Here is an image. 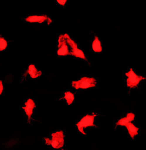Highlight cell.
Returning a JSON list of instances; mask_svg holds the SVG:
<instances>
[{
  "label": "cell",
  "mask_w": 146,
  "mask_h": 150,
  "mask_svg": "<svg viewBox=\"0 0 146 150\" xmlns=\"http://www.w3.org/2000/svg\"><path fill=\"white\" fill-rule=\"evenodd\" d=\"M52 139L45 138V144L47 146H51L54 149H62L64 144V135L62 131H56L51 135Z\"/></svg>",
  "instance_id": "1"
},
{
  "label": "cell",
  "mask_w": 146,
  "mask_h": 150,
  "mask_svg": "<svg viewBox=\"0 0 146 150\" xmlns=\"http://www.w3.org/2000/svg\"><path fill=\"white\" fill-rule=\"evenodd\" d=\"M96 116L97 115L93 112L91 115L87 114L84 117L76 124L78 131L82 134L86 135V134L84 132V129L89 127H96L94 124V120Z\"/></svg>",
  "instance_id": "2"
},
{
  "label": "cell",
  "mask_w": 146,
  "mask_h": 150,
  "mask_svg": "<svg viewBox=\"0 0 146 150\" xmlns=\"http://www.w3.org/2000/svg\"><path fill=\"white\" fill-rule=\"evenodd\" d=\"M96 85V81L94 78L84 76L77 81H73L72 86L73 88L78 89H86L95 87Z\"/></svg>",
  "instance_id": "3"
},
{
  "label": "cell",
  "mask_w": 146,
  "mask_h": 150,
  "mask_svg": "<svg viewBox=\"0 0 146 150\" xmlns=\"http://www.w3.org/2000/svg\"><path fill=\"white\" fill-rule=\"evenodd\" d=\"M64 35L66 40V41H67V43L68 44V45L70 46V48L72 49L71 52H70V55H72L76 58H81L85 61H87V59L84 55V53L82 50L79 49L78 47V45L77 43L75 42V41H73L67 34H64Z\"/></svg>",
  "instance_id": "4"
},
{
  "label": "cell",
  "mask_w": 146,
  "mask_h": 150,
  "mask_svg": "<svg viewBox=\"0 0 146 150\" xmlns=\"http://www.w3.org/2000/svg\"><path fill=\"white\" fill-rule=\"evenodd\" d=\"M127 79V86L130 88L136 87L140 81L146 79V78L136 74L133 69H130V71L125 74Z\"/></svg>",
  "instance_id": "5"
},
{
  "label": "cell",
  "mask_w": 146,
  "mask_h": 150,
  "mask_svg": "<svg viewBox=\"0 0 146 150\" xmlns=\"http://www.w3.org/2000/svg\"><path fill=\"white\" fill-rule=\"evenodd\" d=\"M58 50L57 55L60 57H64L70 55V51L67 43L66 40L64 35H61L58 40Z\"/></svg>",
  "instance_id": "6"
},
{
  "label": "cell",
  "mask_w": 146,
  "mask_h": 150,
  "mask_svg": "<svg viewBox=\"0 0 146 150\" xmlns=\"http://www.w3.org/2000/svg\"><path fill=\"white\" fill-rule=\"evenodd\" d=\"M25 21L29 23H42L45 22H46L47 25H49L52 23V20L46 15H41V16H30L25 18Z\"/></svg>",
  "instance_id": "7"
},
{
  "label": "cell",
  "mask_w": 146,
  "mask_h": 150,
  "mask_svg": "<svg viewBox=\"0 0 146 150\" xmlns=\"http://www.w3.org/2000/svg\"><path fill=\"white\" fill-rule=\"evenodd\" d=\"M25 106L22 107L26 115L28 117V122L30 123L31 116L33 113L34 109L36 107L35 103L32 99H28V100L25 103Z\"/></svg>",
  "instance_id": "8"
},
{
  "label": "cell",
  "mask_w": 146,
  "mask_h": 150,
  "mask_svg": "<svg viewBox=\"0 0 146 150\" xmlns=\"http://www.w3.org/2000/svg\"><path fill=\"white\" fill-rule=\"evenodd\" d=\"M42 71L38 70L34 64H30L28 67V70L26 71L25 75L29 74L32 79H36L42 75Z\"/></svg>",
  "instance_id": "9"
},
{
  "label": "cell",
  "mask_w": 146,
  "mask_h": 150,
  "mask_svg": "<svg viewBox=\"0 0 146 150\" xmlns=\"http://www.w3.org/2000/svg\"><path fill=\"white\" fill-rule=\"evenodd\" d=\"M135 119V115L132 113H128L125 118H121L120 120H119L117 123H116V126H125L126 125H127L130 122H132Z\"/></svg>",
  "instance_id": "10"
},
{
  "label": "cell",
  "mask_w": 146,
  "mask_h": 150,
  "mask_svg": "<svg viewBox=\"0 0 146 150\" xmlns=\"http://www.w3.org/2000/svg\"><path fill=\"white\" fill-rule=\"evenodd\" d=\"M125 127L127 129L129 135L132 139H134V137L138 134L139 129L136 127L132 122L128 123L127 125H125Z\"/></svg>",
  "instance_id": "11"
},
{
  "label": "cell",
  "mask_w": 146,
  "mask_h": 150,
  "mask_svg": "<svg viewBox=\"0 0 146 150\" xmlns=\"http://www.w3.org/2000/svg\"><path fill=\"white\" fill-rule=\"evenodd\" d=\"M92 49L95 53H101L102 51L101 42L97 36H95L94 41L92 43Z\"/></svg>",
  "instance_id": "12"
},
{
  "label": "cell",
  "mask_w": 146,
  "mask_h": 150,
  "mask_svg": "<svg viewBox=\"0 0 146 150\" xmlns=\"http://www.w3.org/2000/svg\"><path fill=\"white\" fill-rule=\"evenodd\" d=\"M74 94L70 91H66L64 93V97L62 99H63L66 100L67 104L70 106L71 105L74 100Z\"/></svg>",
  "instance_id": "13"
},
{
  "label": "cell",
  "mask_w": 146,
  "mask_h": 150,
  "mask_svg": "<svg viewBox=\"0 0 146 150\" xmlns=\"http://www.w3.org/2000/svg\"><path fill=\"white\" fill-rule=\"evenodd\" d=\"M8 41L2 37H0V52L5 50L8 47Z\"/></svg>",
  "instance_id": "14"
},
{
  "label": "cell",
  "mask_w": 146,
  "mask_h": 150,
  "mask_svg": "<svg viewBox=\"0 0 146 150\" xmlns=\"http://www.w3.org/2000/svg\"><path fill=\"white\" fill-rule=\"evenodd\" d=\"M67 0H57V2L61 6H64L67 2Z\"/></svg>",
  "instance_id": "15"
},
{
  "label": "cell",
  "mask_w": 146,
  "mask_h": 150,
  "mask_svg": "<svg viewBox=\"0 0 146 150\" xmlns=\"http://www.w3.org/2000/svg\"><path fill=\"white\" fill-rule=\"evenodd\" d=\"M4 91V85L1 81H0V95H1Z\"/></svg>",
  "instance_id": "16"
}]
</instances>
